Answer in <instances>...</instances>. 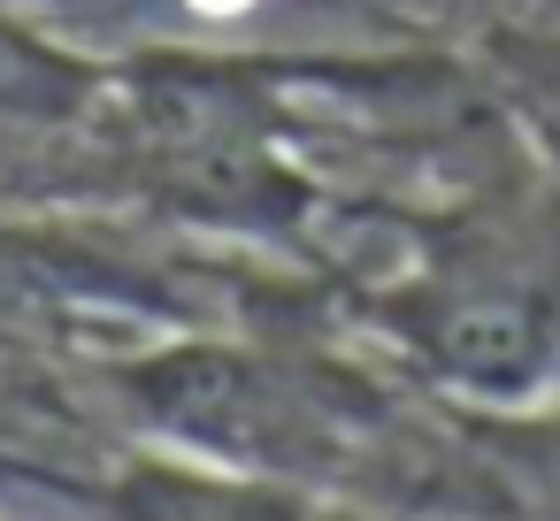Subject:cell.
Here are the masks:
<instances>
[{
  "mask_svg": "<svg viewBox=\"0 0 560 521\" xmlns=\"http://www.w3.org/2000/svg\"><path fill=\"white\" fill-rule=\"evenodd\" d=\"M315 521H384V513H369V506H323Z\"/></svg>",
  "mask_w": 560,
  "mask_h": 521,
  "instance_id": "8992f818",
  "label": "cell"
},
{
  "mask_svg": "<svg viewBox=\"0 0 560 521\" xmlns=\"http://www.w3.org/2000/svg\"><path fill=\"white\" fill-rule=\"evenodd\" d=\"M499 521H560V414H506V406H468L460 414Z\"/></svg>",
  "mask_w": 560,
  "mask_h": 521,
  "instance_id": "277c9868",
  "label": "cell"
},
{
  "mask_svg": "<svg viewBox=\"0 0 560 521\" xmlns=\"http://www.w3.org/2000/svg\"><path fill=\"white\" fill-rule=\"evenodd\" d=\"M499 70H506V93L522 100L529 131L545 139V154L560 162V39H506Z\"/></svg>",
  "mask_w": 560,
  "mask_h": 521,
  "instance_id": "5b68a950",
  "label": "cell"
},
{
  "mask_svg": "<svg viewBox=\"0 0 560 521\" xmlns=\"http://www.w3.org/2000/svg\"><path fill=\"white\" fill-rule=\"evenodd\" d=\"M392 338L468 406H514L560 353V223H483L384 299Z\"/></svg>",
  "mask_w": 560,
  "mask_h": 521,
  "instance_id": "7a4b0ae2",
  "label": "cell"
},
{
  "mask_svg": "<svg viewBox=\"0 0 560 521\" xmlns=\"http://www.w3.org/2000/svg\"><path fill=\"white\" fill-rule=\"evenodd\" d=\"M323 498L284 475L223 467L185 445H139L101 483V521H315Z\"/></svg>",
  "mask_w": 560,
  "mask_h": 521,
  "instance_id": "3957f363",
  "label": "cell"
},
{
  "mask_svg": "<svg viewBox=\"0 0 560 521\" xmlns=\"http://www.w3.org/2000/svg\"><path fill=\"white\" fill-rule=\"evenodd\" d=\"M116 383L162 445L208 452L223 467L284 475L307 490L338 475H369L392 429L407 422L361 376L315 353L284 360L246 345H170V353L124 360Z\"/></svg>",
  "mask_w": 560,
  "mask_h": 521,
  "instance_id": "6da1fadb",
  "label": "cell"
}]
</instances>
